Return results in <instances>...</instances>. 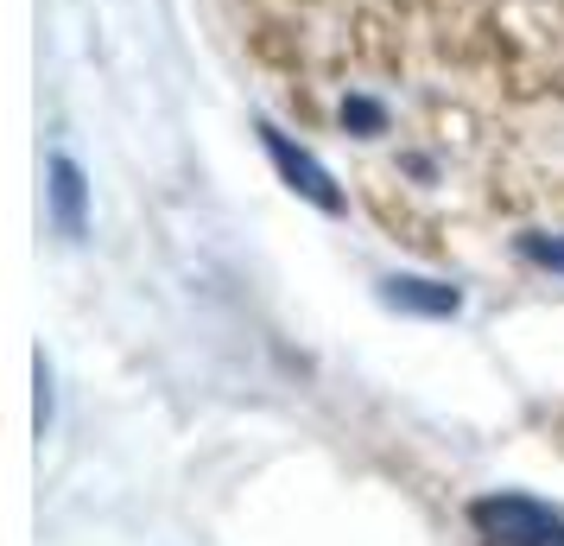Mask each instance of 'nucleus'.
<instances>
[{
	"instance_id": "obj_1",
	"label": "nucleus",
	"mask_w": 564,
	"mask_h": 546,
	"mask_svg": "<svg viewBox=\"0 0 564 546\" xmlns=\"http://www.w3.org/2000/svg\"><path fill=\"white\" fill-rule=\"evenodd\" d=\"M469 521L482 546H564V515L520 490H495L469 502Z\"/></svg>"
},
{
	"instance_id": "obj_2",
	"label": "nucleus",
	"mask_w": 564,
	"mask_h": 546,
	"mask_svg": "<svg viewBox=\"0 0 564 546\" xmlns=\"http://www.w3.org/2000/svg\"><path fill=\"white\" fill-rule=\"evenodd\" d=\"M260 147H267V159L280 165V179L299 191V197H311L317 210H330V216H343V191H336V179L317 165V159L292 140V133H280L273 121H260Z\"/></svg>"
},
{
	"instance_id": "obj_3",
	"label": "nucleus",
	"mask_w": 564,
	"mask_h": 546,
	"mask_svg": "<svg viewBox=\"0 0 564 546\" xmlns=\"http://www.w3.org/2000/svg\"><path fill=\"white\" fill-rule=\"evenodd\" d=\"M381 306H393V312H412V318H457V312H463V292L451 287V280L393 274V280H381Z\"/></svg>"
},
{
	"instance_id": "obj_4",
	"label": "nucleus",
	"mask_w": 564,
	"mask_h": 546,
	"mask_svg": "<svg viewBox=\"0 0 564 546\" xmlns=\"http://www.w3.org/2000/svg\"><path fill=\"white\" fill-rule=\"evenodd\" d=\"M52 223L64 242H83V229H89V184L70 153L52 159Z\"/></svg>"
},
{
	"instance_id": "obj_5",
	"label": "nucleus",
	"mask_w": 564,
	"mask_h": 546,
	"mask_svg": "<svg viewBox=\"0 0 564 546\" xmlns=\"http://www.w3.org/2000/svg\"><path fill=\"white\" fill-rule=\"evenodd\" d=\"M520 260H533L545 274H564V235H520Z\"/></svg>"
},
{
	"instance_id": "obj_6",
	"label": "nucleus",
	"mask_w": 564,
	"mask_h": 546,
	"mask_svg": "<svg viewBox=\"0 0 564 546\" xmlns=\"http://www.w3.org/2000/svg\"><path fill=\"white\" fill-rule=\"evenodd\" d=\"M343 128H356V133H387V108H381V103H368V96H349V103H343Z\"/></svg>"
},
{
	"instance_id": "obj_7",
	"label": "nucleus",
	"mask_w": 564,
	"mask_h": 546,
	"mask_svg": "<svg viewBox=\"0 0 564 546\" xmlns=\"http://www.w3.org/2000/svg\"><path fill=\"white\" fill-rule=\"evenodd\" d=\"M45 426H52V368L39 356V439H45Z\"/></svg>"
}]
</instances>
